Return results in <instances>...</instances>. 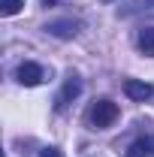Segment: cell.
Returning <instances> with one entry per match:
<instances>
[{
	"mask_svg": "<svg viewBox=\"0 0 154 157\" xmlns=\"http://www.w3.org/2000/svg\"><path fill=\"white\" fill-rule=\"evenodd\" d=\"M118 118V103L112 100H97L94 109H91V121H94V127H109V124H115Z\"/></svg>",
	"mask_w": 154,
	"mask_h": 157,
	"instance_id": "1",
	"label": "cell"
},
{
	"mask_svg": "<svg viewBox=\"0 0 154 157\" xmlns=\"http://www.w3.org/2000/svg\"><path fill=\"white\" fill-rule=\"evenodd\" d=\"M18 82L24 85V88H37L39 82H42V67L39 63H21L18 67Z\"/></svg>",
	"mask_w": 154,
	"mask_h": 157,
	"instance_id": "2",
	"label": "cell"
},
{
	"mask_svg": "<svg viewBox=\"0 0 154 157\" xmlns=\"http://www.w3.org/2000/svg\"><path fill=\"white\" fill-rule=\"evenodd\" d=\"M124 91H127V97H130V100H139V103H145V100L154 94V88L148 85V82H136V78L124 82Z\"/></svg>",
	"mask_w": 154,
	"mask_h": 157,
	"instance_id": "3",
	"label": "cell"
},
{
	"mask_svg": "<svg viewBox=\"0 0 154 157\" xmlns=\"http://www.w3.org/2000/svg\"><path fill=\"white\" fill-rule=\"evenodd\" d=\"M52 36H60V39H70L79 33V21H52L48 27H45Z\"/></svg>",
	"mask_w": 154,
	"mask_h": 157,
	"instance_id": "4",
	"label": "cell"
},
{
	"mask_svg": "<svg viewBox=\"0 0 154 157\" xmlns=\"http://www.w3.org/2000/svg\"><path fill=\"white\" fill-rule=\"evenodd\" d=\"M148 154H154V136L139 139V142H133L127 148V157H148Z\"/></svg>",
	"mask_w": 154,
	"mask_h": 157,
	"instance_id": "5",
	"label": "cell"
},
{
	"mask_svg": "<svg viewBox=\"0 0 154 157\" xmlns=\"http://www.w3.org/2000/svg\"><path fill=\"white\" fill-rule=\"evenodd\" d=\"M79 91H82V82H79L76 76L73 78H67V85H64V94L58 97V109L67 103V100H73V97H79Z\"/></svg>",
	"mask_w": 154,
	"mask_h": 157,
	"instance_id": "6",
	"label": "cell"
},
{
	"mask_svg": "<svg viewBox=\"0 0 154 157\" xmlns=\"http://www.w3.org/2000/svg\"><path fill=\"white\" fill-rule=\"evenodd\" d=\"M139 48H142L145 55H154V27H145V30L139 33Z\"/></svg>",
	"mask_w": 154,
	"mask_h": 157,
	"instance_id": "7",
	"label": "cell"
},
{
	"mask_svg": "<svg viewBox=\"0 0 154 157\" xmlns=\"http://www.w3.org/2000/svg\"><path fill=\"white\" fill-rule=\"evenodd\" d=\"M21 9H24V0H3L0 3V12L3 15H18Z\"/></svg>",
	"mask_w": 154,
	"mask_h": 157,
	"instance_id": "8",
	"label": "cell"
},
{
	"mask_svg": "<svg viewBox=\"0 0 154 157\" xmlns=\"http://www.w3.org/2000/svg\"><path fill=\"white\" fill-rule=\"evenodd\" d=\"M39 157H60V151H58V148H42Z\"/></svg>",
	"mask_w": 154,
	"mask_h": 157,
	"instance_id": "9",
	"label": "cell"
},
{
	"mask_svg": "<svg viewBox=\"0 0 154 157\" xmlns=\"http://www.w3.org/2000/svg\"><path fill=\"white\" fill-rule=\"evenodd\" d=\"M42 3H45V6H52V3H55V0H42Z\"/></svg>",
	"mask_w": 154,
	"mask_h": 157,
	"instance_id": "10",
	"label": "cell"
}]
</instances>
